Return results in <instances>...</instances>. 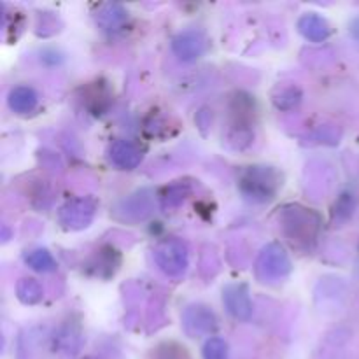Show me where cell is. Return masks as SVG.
<instances>
[{
  "label": "cell",
  "instance_id": "obj_1",
  "mask_svg": "<svg viewBox=\"0 0 359 359\" xmlns=\"http://www.w3.org/2000/svg\"><path fill=\"white\" fill-rule=\"evenodd\" d=\"M280 228L293 244L311 248L318 241L321 219L314 210L302 205H290L284 207L280 212Z\"/></svg>",
  "mask_w": 359,
  "mask_h": 359
},
{
  "label": "cell",
  "instance_id": "obj_2",
  "mask_svg": "<svg viewBox=\"0 0 359 359\" xmlns=\"http://www.w3.org/2000/svg\"><path fill=\"white\" fill-rule=\"evenodd\" d=\"M279 188L280 175L272 167H263V165L248 167L238 177V189L249 202H270L277 195Z\"/></svg>",
  "mask_w": 359,
  "mask_h": 359
},
{
  "label": "cell",
  "instance_id": "obj_3",
  "mask_svg": "<svg viewBox=\"0 0 359 359\" xmlns=\"http://www.w3.org/2000/svg\"><path fill=\"white\" fill-rule=\"evenodd\" d=\"M291 258L286 249L277 242L266 244L258 255L255 265V273L258 280L265 284L280 283L291 273Z\"/></svg>",
  "mask_w": 359,
  "mask_h": 359
},
{
  "label": "cell",
  "instance_id": "obj_4",
  "mask_svg": "<svg viewBox=\"0 0 359 359\" xmlns=\"http://www.w3.org/2000/svg\"><path fill=\"white\" fill-rule=\"evenodd\" d=\"M154 262L167 277H181L189 266L188 245L181 238H163L154 248Z\"/></svg>",
  "mask_w": 359,
  "mask_h": 359
},
{
  "label": "cell",
  "instance_id": "obj_5",
  "mask_svg": "<svg viewBox=\"0 0 359 359\" xmlns=\"http://www.w3.org/2000/svg\"><path fill=\"white\" fill-rule=\"evenodd\" d=\"M97 214V202L90 196L72 198L58 210V221L65 230L79 231L90 226Z\"/></svg>",
  "mask_w": 359,
  "mask_h": 359
},
{
  "label": "cell",
  "instance_id": "obj_6",
  "mask_svg": "<svg viewBox=\"0 0 359 359\" xmlns=\"http://www.w3.org/2000/svg\"><path fill=\"white\" fill-rule=\"evenodd\" d=\"M182 326L191 337L210 335L217 328V318L207 305H189L182 314Z\"/></svg>",
  "mask_w": 359,
  "mask_h": 359
},
{
  "label": "cell",
  "instance_id": "obj_7",
  "mask_svg": "<svg viewBox=\"0 0 359 359\" xmlns=\"http://www.w3.org/2000/svg\"><path fill=\"white\" fill-rule=\"evenodd\" d=\"M207 39L198 30H184L172 41V51L182 62H195L207 51Z\"/></svg>",
  "mask_w": 359,
  "mask_h": 359
},
{
  "label": "cell",
  "instance_id": "obj_8",
  "mask_svg": "<svg viewBox=\"0 0 359 359\" xmlns=\"http://www.w3.org/2000/svg\"><path fill=\"white\" fill-rule=\"evenodd\" d=\"M153 210V198L151 193L142 189L133 195L126 196L125 200L116 205V216L121 221H130V223H137V221H144Z\"/></svg>",
  "mask_w": 359,
  "mask_h": 359
},
{
  "label": "cell",
  "instance_id": "obj_9",
  "mask_svg": "<svg viewBox=\"0 0 359 359\" xmlns=\"http://www.w3.org/2000/svg\"><path fill=\"white\" fill-rule=\"evenodd\" d=\"M223 304L231 318L248 321L252 316L251 294L245 284H228L223 290Z\"/></svg>",
  "mask_w": 359,
  "mask_h": 359
},
{
  "label": "cell",
  "instance_id": "obj_10",
  "mask_svg": "<svg viewBox=\"0 0 359 359\" xmlns=\"http://www.w3.org/2000/svg\"><path fill=\"white\" fill-rule=\"evenodd\" d=\"M109 158L121 170H133L142 161V151L128 140H116L109 147Z\"/></svg>",
  "mask_w": 359,
  "mask_h": 359
},
{
  "label": "cell",
  "instance_id": "obj_11",
  "mask_svg": "<svg viewBox=\"0 0 359 359\" xmlns=\"http://www.w3.org/2000/svg\"><path fill=\"white\" fill-rule=\"evenodd\" d=\"M298 32L311 42H325L332 34V28L323 16L307 13L298 20Z\"/></svg>",
  "mask_w": 359,
  "mask_h": 359
},
{
  "label": "cell",
  "instance_id": "obj_12",
  "mask_svg": "<svg viewBox=\"0 0 359 359\" xmlns=\"http://www.w3.org/2000/svg\"><path fill=\"white\" fill-rule=\"evenodd\" d=\"M37 93L30 86H14L9 91V97H7V104H9L11 111L16 112V114H30L37 107Z\"/></svg>",
  "mask_w": 359,
  "mask_h": 359
},
{
  "label": "cell",
  "instance_id": "obj_13",
  "mask_svg": "<svg viewBox=\"0 0 359 359\" xmlns=\"http://www.w3.org/2000/svg\"><path fill=\"white\" fill-rule=\"evenodd\" d=\"M126 20H128V13L119 4H107V6L102 7L97 16V23L105 32L121 30V27H125Z\"/></svg>",
  "mask_w": 359,
  "mask_h": 359
},
{
  "label": "cell",
  "instance_id": "obj_14",
  "mask_svg": "<svg viewBox=\"0 0 359 359\" xmlns=\"http://www.w3.org/2000/svg\"><path fill=\"white\" fill-rule=\"evenodd\" d=\"M16 297L21 304L25 305H37L41 304L44 298V290H42L41 283L32 277H25V279L18 280L16 284Z\"/></svg>",
  "mask_w": 359,
  "mask_h": 359
},
{
  "label": "cell",
  "instance_id": "obj_15",
  "mask_svg": "<svg viewBox=\"0 0 359 359\" xmlns=\"http://www.w3.org/2000/svg\"><path fill=\"white\" fill-rule=\"evenodd\" d=\"M25 263L30 266L32 270L41 273H48V272H55L56 270V262L53 258L51 252L48 249H34V251H28L27 256H25Z\"/></svg>",
  "mask_w": 359,
  "mask_h": 359
},
{
  "label": "cell",
  "instance_id": "obj_16",
  "mask_svg": "<svg viewBox=\"0 0 359 359\" xmlns=\"http://www.w3.org/2000/svg\"><path fill=\"white\" fill-rule=\"evenodd\" d=\"M189 191H191V188H189L188 182H175V184L167 186L163 195H161V207L163 209H175L184 202Z\"/></svg>",
  "mask_w": 359,
  "mask_h": 359
},
{
  "label": "cell",
  "instance_id": "obj_17",
  "mask_svg": "<svg viewBox=\"0 0 359 359\" xmlns=\"http://www.w3.org/2000/svg\"><path fill=\"white\" fill-rule=\"evenodd\" d=\"M151 359H191L186 347L175 342H163L153 351Z\"/></svg>",
  "mask_w": 359,
  "mask_h": 359
},
{
  "label": "cell",
  "instance_id": "obj_18",
  "mask_svg": "<svg viewBox=\"0 0 359 359\" xmlns=\"http://www.w3.org/2000/svg\"><path fill=\"white\" fill-rule=\"evenodd\" d=\"M203 359H228V344L219 337H210L203 346Z\"/></svg>",
  "mask_w": 359,
  "mask_h": 359
},
{
  "label": "cell",
  "instance_id": "obj_19",
  "mask_svg": "<svg viewBox=\"0 0 359 359\" xmlns=\"http://www.w3.org/2000/svg\"><path fill=\"white\" fill-rule=\"evenodd\" d=\"M302 93L298 88H286V90L280 91L279 97L276 98V105L279 109H291L300 102Z\"/></svg>",
  "mask_w": 359,
  "mask_h": 359
},
{
  "label": "cell",
  "instance_id": "obj_20",
  "mask_svg": "<svg viewBox=\"0 0 359 359\" xmlns=\"http://www.w3.org/2000/svg\"><path fill=\"white\" fill-rule=\"evenodd\" d=\"M84 359H95V358H84Z\"/></svg>",
  "mask_w": 359,
  "mask_h": 359
}]
</instances>
